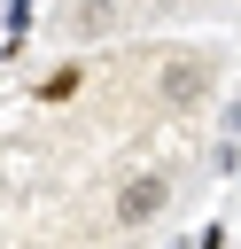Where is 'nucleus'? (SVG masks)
<instances>
[{"mask_svg": "<svg viewBox=\"0 0 241 249\" xmlns=\"http://www.w3.org/2000/svg\"><path fill=\"white\" fill-rule=\"evenodd\" d=\"M210 78H218L210 54H171V62H163V101H171V109H194V101L210 93Z\"/></svg>", "mask_w": 241, "mask_h": 249, "instance_id": "1", "label": "nucleus"}, {"mask_svg": "<svg viewBox=\"0 0 241 249\" xmlns=\"http://www.w3.org/2000/svg\"><path fill=\"white\" fill-rule=\"evenodd\" d=\"M163 202H171V187H163L155 171H140V179H124V195H117V218H124V226H148Z\"/></svg>", "mask_w": 241, "mask_h": 249, "instance_id": "2", "label": "nucleus"}, {"mask_svg": "<svg viewBox=\"0 0 241 249\" xmlns=\"http://www.w3.org/2000/svg\"><path fill=\"white\" fill-rule=\"evenodd\" d=\"M78 86H86V62H62V70H47V78L31 86V101H47V109H54V101H70Z\"/></svg>", "mask_w": 241, "mask_h": 249, "instance_id": "3", "label": "nucleus"}, {"mask_svg": "<svg viewBox=\"0 0 241 249\" xmlns=\"http://www.w3.org/2000/svg\"><path fill=\"white\" fill-rule=\"evenodd\" d=\"M117 23V0H86V8H70V39H93V31H109Z\"/></svg>", "mask_w": 241, "mask_h": 249, "instance_id": "4", "label": "nucleus"}, {"mask_svg": "<svg viewBox=\"0 0 241 249\" xmlns=\"http://www.w3.org/2000/svg\"><path fill=\"white\" fill-rule=\"evenodd\" d=\"M0 39H8V62H23V39H31V0H8V16H0Z\"/></svg>", "mask_w": 241, "mask_h": 249, "instance_id": "5", "label": "nucleus"}, {"mask_svg": "<svg viewBox=\"0 0 241 249\" xmlns=\"http://www.w3.org/2000/svg\"><path fill=\"white\" fill-rule=\"evenodd\" d=\"M179 249H225V226H218V218H210V226H202V233H194V241H179Z\"/></svg>", "mask_w": 241, "mask_h": 249, "instance_id": "6", "label": "nucleus"}, {"mask_svg": "<svg viewBox=\"0 0 241 249\" xmlns=\"http://www.w3.org/2000/svg\"><path fill=\"white\" fill-rule=\"evenodd\" d=\"M233 179H241V156H233Z\"/></svg>", "mask_w": 241, "mask_h": 249, "instance_id": "7", "label": "nucleus"}]
</instances>
